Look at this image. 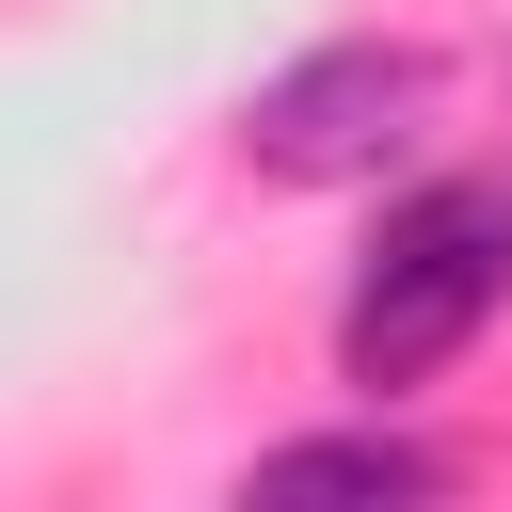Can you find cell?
<instances>
[{
	"instance_id": "cell-1",
	"label": "cell",
	"mask_w": 512,
	"mask_h": 512,
	"mask_svg": "<svg viewBox=\"0 0 512 512\" xmlns=\"http://www.w3.org/2000/svg\"><path fill=\"white\" fill-rule=\"evenodd\" d=\"M512 304V176H400L352 288H336V384L368 416H400L416 384H448Z\"/></svg>"
},
{
	"instance_id": "cell-2",
	"label": "cell",
	"mask_w": 512,
	"mask_h": 512,
	"mask_svg": "<svg viewBox=\"0 0 512 512\" xmlns=\"http://www.w3.org/2000/svg\"><path fill=\"white\" fill-rule=\"evenodd\" d=\"M432 128V48L416 32H336L240 96V176L256 192H384Z\"/></svg>"
},
{
	"instance_id": "cell-3",
	"label": "cell",
	"mask_w": 512,
	"mask_h": 512,
	"mask_svg": "<svg viewBox=\"0 0 512 512\" xmlns=\"http://www.w3.org/2000/svg\"><path fill=\"white\" fill-rule=\"evenodd\" d=\"M224 512H464V464L416 432V416H320V432H272Z\"/></svg>"
}]
</instances>
